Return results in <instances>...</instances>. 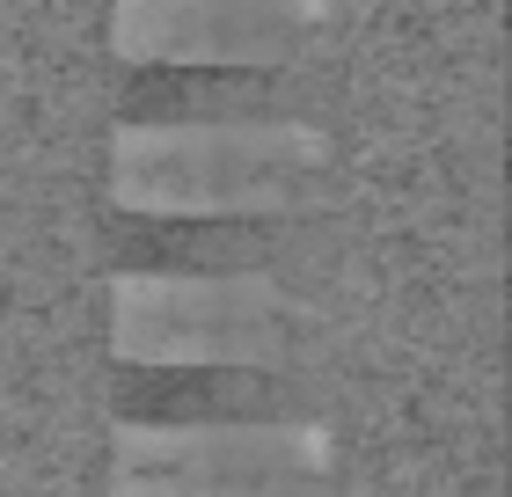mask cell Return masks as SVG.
Instances as JSON below:
<instances>
[{"mask_svg":"<svg viewBox=\"0 0 512 497\" xmlns=\"http://www.w3.org/2000/svg\"><path fill=\"white\" fill-rule=\"evenodd\" d=\"M330 183L308 117H154L110 132V198L139 220H293Z\"/></svg>","mask_w":512,"mask_h":497,"instance_id":"1","label":"cell"},{"mask_svg":"<svg viewBox=\"0 0 512 497\" xmlns=\"http://www.w3.org/2000/svg\"><path fill=\"white\" fill-rule=\"evenodd\" d=\"M110 359L161 373H278L315 307L278 271H118L103 286Z\"/></svg>","mask_w":512,"mask_h":497,"instance_id":"2","label":"cell"},{"mask_svg":"<svg viewBox=\"0 0 512 497\" xmlns=\"http://www.w3.org/2000/svg\"><path fill=\"white\" fill-rule=\"evenodd\" d=\"M337 432L315 417H191L110 432V497H330Z\"/></svg>","mask_w":512,"mask_h":497,"instance_id":"3","label":"cell"},{"mask_svg":"<svg viewBox=\"0 0 512 497\" xmlns=\"http://www.w3.org/2000/svg\"><path fill=\"white\" fill-rule=\"evenodd\" d=\"M337 30V0H110V52L125 66L271 74Z\"/></svg>","mask_w":512,"mask_h":497,"instance_id":"4","label":"cell"}]
</instances>
